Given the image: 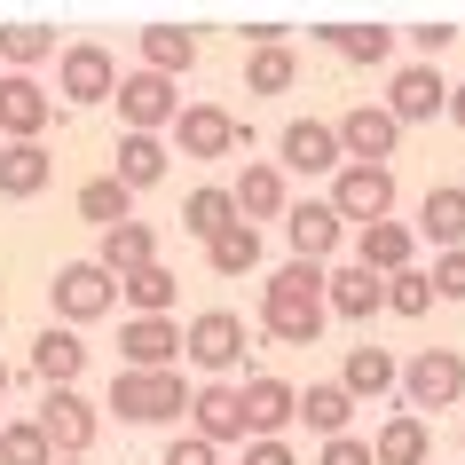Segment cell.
Listing matches in <instances>:
<instances>
[{"mask_svg":"<svg viewBox=\"0 0 465 465\" xmlns=\"http://www.w3.org/2000/svg\"><path fill=\"white\" fill-rule=\"evenodd\" d=\"M331 205H340L347 229L394 221V166H340L331 173Z\"/></svg>","mask_w":465,"mask_h":465,"instance_id":"cell-10","label":"cell"},{"mask_svg":"<svg viewBox=\"0 0 465 465\" xmlns=\"http://www.w3.org/2000/svg\"><path fill=\"white\" fill-rule=\"evenodd\" d=\"M182 331H190L182 363H197L205 379H229V371L245 363V347H252V331H245V316H237V308H197Z\"/></svg>","mask_w":465,"mask_h":465,"instance_id":"cell-5","label":"cell"},{"mask_svg":"<svg viewBox=\"0 0 465 465\" xmlns=\"http://www.w3.org/2000/svg\"><path fill=\"white\" fill-rule=\"evenodd\" d=\"M465 402V355L458 347H418L402 363V411H458Z\"/></svg>","mask_w":465,"mask_h":465,"instance_id":"cell-6","label":"cell"},{"mask_svg":"<svg viewBox=\"0 0 465 465\" xmlns=\"http://www.w3.org/2000/svg\"><path fill=\"white\" fill-rule=\"evenodd\" d=\"M173 119H182V79L158 72L119 79V134H173Z\"/></svg>","mask_w":465,"mask_h":465,"instance_id":"cell-8","label":"cell"},{"mask_svg":"<svg viewBox=\"0 0 465 465\" xmlns=\"http://www.w3.org/2000/svg\"><path fill=\"white\" fill-rule=\"evenodd\" d=\"M0 79H8V72H0Z\"/></svg>","mask_w":465,"mask_h":465,"instance_id":"cell-50","label":"cell"},{"mask_svg":"<svg viewBox=\"0 0 465 465\" xmlns=\"http://www.w3.org/2000/svg\"><path fill=\"white\" fill-rule=\"evenodd\" d=\"M340 387L355 402H379V394H402V363H394V347H347L340 355Z\"/></svg>","mask_w":465,"mask_h":465,"instance_id":"cell-23","label":"cell"},{"mask_svg":"<svg viewBox=\"0 0 465 465\" xmlns=\"http://www.w3.org/2000/svg\"><path fill=\"white\" fill-rule=\"evenodd\" d=\"M387 308L418 323L426 308H434V269H402V276H387Z\"/></svg>","mask_w":465,"mask_h":465,"instance_id":"cell-39","label":"cell"},{"mask_svg":"<svg viewBox=\"0 0 465 465\" xmlns=\"http://www.w3.org/2000/svg\"><path fill=\"white\" fill-rule=\"evenodd\" d=\"M237 40H245V48H292V25H245Z\"/></svg>","mask_w":465,"mask_h":465,"instance_id":"cell-44","label":"cell"},{"mask_svg":"<svg viewBox=\"0 0 465 465\" xmlns=\"http://www.w3.org/2000/svg\"><path fill=\"white\" fill-rule=\"evenodd\" d=\"M371 458H379V465H426V458H434V426L394 402V411L379 418V434H371Z\"/></svg>","mask_w":465,"mask_h":465,"instance_id":"cell-22","label":"cell"},{"mask_svg":"<svg viewBox=\"0 0 465 465\" xmlns=\"http://www.w3.org/2000/svg\"><path fill=\"white\" fill-rule=\"evenodd\" d=\"M276 166L284 173H340L347 150H340V126L331 119H292L276 134Z\"/></svg>","mask_w":465,"mask_h":465,"instance_id":"cell-16","label":"cell"},{"mask_svg":"<svg viewBox=\"0 0 465 465\" xmlns=\"http://www.w3.org/2000/svg\"><path fill=\"white\" fill-rule=\"evenodd\" d=\"M48 182H55V158H48V143H0V197H8V205L40 197Z\"/></svg>","mask_w":465,"mask_h":465,"instance_id":"cell-25","label":"cell"},{"mask_svg":"<svg viewBox=\"0 0 465 465\" xmlns=\"http://www.w3.org/2000/svg\"><path fill=\"white\" fill-rule=\"evenodd\" d=\"M450 126H465V79L450 87Z\"/></svg>","mask_w":465,"mask_h":465,"instance_id":"cell-46","label":"cell"},{"mask_svg":"<svg viewBox=\"0 0 465 465\" xmlns=\"http://www.w3.org/2000/svg\"><path fill=\"white\" fill-rule=\"evenodd\" d=\"M340 126V150H347V166H394V143H402V119H394L387 103H355Z\"/></svg>","mask_w":465,"mask_h":465,"instance_id":"cell-13","label":"cell"},{"mask_svg":"<svg viewBox=\"0 0 465 465\" xmlns=\"http://www.w3.org/2000/svg\"><path fill=\"white\" fill-rule=\"evenodd\" d=\"M316 465H379V458H371V441L363 434H340V441H323V458Z\"/></svg>","mask_w":465,"mask_h":465,"instance_id":"cell-43","label":"cell"},{"mask_svg":"<svg viewBox=\"0 0 465 465\" xmlns=\"http://www.w3.org/2000/svg\"><path fill=\"white\" fill-rule=\"evenodd\" d=\"M158 465H221V450H213V441H197V434H173Z\"/></svg>","mask_w":465,"mask_h":465,"instance_id":"cell-41","label":"cell"},{"mask_svg":"<svg viewBox=\"0 0 465 465\" xmlns=\"http://www.w3.org/2000/svg\"><path fill=\"white\" fill-rule=\"evenodd\" d=\"M205 269H213V276H252V269H261V229L237 221L229 237H213V245H205Z\"/></svg>","mask_w":465,"mask_h":465,"instance_id":"cell-36","label":"cell"},{"mask_svg":"<svg viewBox=\"0 0 465 465\" xmlns=\"http://www.w3.org/2000/svg\"><path fill=\"white\" fill-rule=\"evenodd\" d=\"M245 465H300L292 441H245Z\"/></svg>","mask_w":465,"mask_h":465,"instance_id":"cell-45","label":"cell"},{"mask_svg":"<svg viewBox=\"0 0 465 465\" xmlns=\"http://www.w3.org/2000/svg\"><path fill=\"white\" fill-rule=\"evenodd\" d=\"M458 441H465V426H458Z\"/></svg>","mask_w":465,"mask_h":465,"instance_id":"cell-49","label":"cell"},{"mask_svg":"<svg viewBox=\"0 0 465 465\" xmlns=\"http://www.w3.org/2000/svg\"><path fill=\"white\" fill-rule=\"evenodd\" d=\"M79 221H95L103 237H111L119 221H134V190H126L119 173H95V182H79Z\"/></svg>","mask_w":465,"mask_h":465,"instance_id":"cell-32","label":"cell"},{"mask_svg":"<svg viewBox=\"0 0 465 465\" xmlns=\"http://www.w3.org/2000/svg\"><path fill=\"white\" fill-rule=\"evenodd\" d=\"M237 190H221V182H205V190L182 197V237H197V245H213V237H229L237 229Z\"/></svg>","mask_w":465,"mask_h":465,"instance_id":"cell-28","label":"cell"},{"mask_svg":"<svg viewBox=\"0 0 465 465\" xmlns=\"http://www.w3.org/2000/svg\"><path fill=\"white\" fill-rule=\"evenodd\" d=\"M48 126H55V95L32 72H8L0 79V143H40Z\"/></svg>","mask_w":465,"mask_h":465,"instance_id":"cell-14","label":"cell"},{"mask_svg":"<svg viewBox=\"0 0 465 465\" xmlns=\"http://www.w3.org/2000/svg\"><path fill=\"white\" fill-rule=\"evenodd\" d=\"M40 434H48L55 458H87L95 434H103V411L79 387H55V394H40Z\"/></svg>","mask_w":465,"mask_h":465,"instance_id":"cell-9","label":"cell"},{"mask_svg":"<svg viewBox=\"0 0 465 465\" xmlns=\"http://www.w3.org/2000/svg\"><path fill=\"white\" fill-rule=\"evenodd\" d=\"M323 284H331V269H316V261H284V269L261 284V331H269L276 347H316L323 323H331Z\"/></svg>","mask_w":465,"mask_h":465,"instance_id":"cell-1","label":"cell"},{"mask_svg":"<svg viewBox=\"0 0 465 465\" xmlns=\"http://www.w3.org/2000/svg\"><path fill=\"white\" fill-rule=\"evenodd\" d=\"M79 371H87V340H79L72 323H48L32 340V379L55 394V387H79Z\"/></svg>","mask_w":465,"mask_h":465,"instance_id":"cell-21","label":"cell"},{"mask_svg":"<svg viewBox=\"0 0 465 465\" xmlns=\"http://www.w3.org/2000/svg\"><path fill=\"white\" fill-rule=\"evenodd\" d=\"M95 261H103L111 276H134V269H150V261H158V229H150V221H119V229H111V237L95 245Z\"/></svg>","mask_w":465,"mask_h":465,"instance_id":"cell-31","label":"cell"},{"mask_svg":"<svg viewBox=\"0 0 465 465\" xmlns=\"http://www.w3.org/2000/svg\"><path fill=\"white\" fill-rule=\"evenodd\" d=\"M300 418H308V434L340 441V434H347V418H355V394H347L340 379H316V387L300 394Z\"/></svg>","mask_w":465,"mask_h":465,"instance_id":"cell-34","label":"cell"},{"mask_svg":"<svg viewBox=\"0 0 465 465\" xmlns=\"http://www.w3.org/2000/svg\"><path fill=\"white\" fill-rule=\"evenodd\" d=\"M134 48H143V72L182 79V72L197 64V32H182V25H143V32H134Z\"/></svg>","mask_w":465,"mask_h":465,"instance_id":"cell-29","label":"cell"},{"mask_svg":"<svg viewBox=\"0 0 465 465\" xmlns=\"http://www.w3.org/2000/svg\"><path fill=\"white\" fill-rule=\"evenodd\" d=\"M387 111H394L402 126L450 119V79H441V64H402V72L387 79Z\"/></svg>","mask_w":465,"mask_h":465,"instance_id":"cell-15","label":"cell"},{"mask_svg":"<svg viewBox=\"0 0 465 465\" xmlns=\"http://www.w3.org/2000/svg\"><path fill=\"white\" fill-rule=\"evenodd\" d=\"M355 261H363L371 276L418 269V229H411V221H371V229H355Z\"/></svg>","mask_w":465,"mask_h":465,"instance_id":"cell-20","label":"cell"},{"mask_svg":"<svg viewBox=\"0 0 465 465\" xmlns=\"http://www.w3.org/2000/svg\"><path fill=\"white\" fill-rule=\"evenodd\" d=\"M0 394H8V363H0Z\"/></svg>","mask_w":465,"mask_h":465,"instance_id":"cell-47","label":"cell"},{"mask_svg":"<svg viewBox=\"0 0 465 465\" xmlns=\"http://www.w3.org/2000/svg\"><path fill=\"white\" fill-rule=\"evenodd\" d=\"M48 55H64L48 25H0V72H32V64H48Z\"/></svg>","mask_w":465,"mask_h":465,"instance_id":"cell-35","label":"cell"},{"mask_svg":"<svg viewBox=\"0 0 465 465\" xmlns=\"http://www.w3.org/2000/svg\"><path fill=\"white\" fill-rule=\"evenodd\" d=\"M48 300H55V323H95L119 308V276L103 269V261H64V269L48 276Z\"/></svg>","mask_w":465,"mask_h":465,"instance_id":"cell-7","label":"cell"},{"mask_svg":"<svg viewBox=\"0 0 465 465\" xmlns=\"http://www.w3.org/2000/svg\"><path fill=\"white\" fill-rule=\"evenodd\" d=\"M237 394H245V434L252 441H284V426L300 418V387H292V379H276V371H252Z\"/></svg>","mask_w":465,"mask_h":465,"instance_id":"cell-17","label":"cell"},{"mask_svg":"<svg viewBox=\"0 0 465 465\" xmlns=\"http://www.w3.org/2000/svg\"><path fill=\"white\" fill-rule=\"evenodd\" d=\"M229 190H237V213H245L252 229L292 213V190H284V166H276V158H245V173H237Z\"/></svg>","mask_w":465,"mask_h":465,"instance_id":"cell-19","label":"cell"},{"mask_svg":"<svg viewBox=\"0 0 465 465\" xmlns=\"http://www.w3.org/2000/svg\"><path fill=\"white\" fill-rule=\"evenodd\" d=\"M173 292H182V276H173L166 261H150V269L119 276V300L134 308V316H173Z\"/></svg>","mask_w":465,"mask_h":465,"instance_id":"cell-33","label":"cell"},{"mask_svg":"<svg viewBox=\"0 0 465 465\" xmlns=\"http://www.w3.org/2000/svg\"><path fill=\"white\" fill-rule=\"evenodd\" d=\"M190 394L197 387H182V371H119L111 411H119V426H166V418H190Z\"/></svg>","mask_w":465,"mask_h":465,"instance_id":"cell-2","label":"cell"},{"mask_svg":"<svg viewBox=\"0 0 465 465\" xmlns=\"http://www.w3.org/2000/svg\"><path fill=\"white\" fill-rule=\"evenodd\" d=\"M434 300H465V252H434Z\"/></svg>","mask_w":465,"mask_h":465,"instance_id":"cell-40","label":"cell"},{"mask_svg":"<svg viewBox=\"0 0 465 465\" xmlns=\"http://www.w3.org/2000/svg\"><path fill=\"white\" fill-rule=\"evenodd\" d=\"M119 55L103 48V40H64V55H55V95L72 103V111H87V103H119Z\"/></svg>","mask_w":465,"mask_h":465,"instance_id":"cell-3","label":"cell"},{"mask_svg":"<svg viewBox=\"0 0 465 465\" xmlns=\"http://www.w3.org/2000/svg\"><path fill=\"white\" fill-rule=\"evenodd\" d=\"M182 347H190V331L173 316H126L119 323V371H173Z\"/></svg>","mask_w":465,"mask_h":465,"instance_id":"cell-11","label":"cell"},{"mask_svg":"<svg viewBox=\"0 0 465 465\" xmlns=\"http://www.w3.org/2000/svg\"><path fill=\"white\" fill-rule=\"evenodd\" d=\"M190 434L213 441V450H229V441H252L245 434V394L229 387V379H205V387L190 394Z\"/></svg>","mask_w":465,"mask_h":465,"instance_id":"cell-18","label":"cell"},{"mask_svg":"<svg viewBox=\"0 0 465 465\" xmlns=\"http://www.w3.org/2000/svg\"><path fill=\"white\" fill-rule=\"evenodd\" d=\"M166 166H173L166 134H119V150H111V173H119V182H126L134 197H143V190H158V182H166Z\"/></svg>","mask_w":465,"mask_h":465,"instance_id":"cell-26","label":"cell"},{"mask_svg":"<svg viewBox=\"0 0 465 465\" xmlns=\"http://www.w3.org/2000/svg\"><path fill=\"white\" fill-rule=\"evenodd\" d=\"M300 79V55L292 48H252L245 55V95H284Z\"/></svg>","mask_w":465,"mask_h":465,"instance_id":"cell-37","label":"cell"},{"mask_svg":"<svg viewBox=\"0 0 465 465\" xmlns=\"http://www.w3.org/2000/svg\"><path fill=\"white\" fill-rule=\"evenodd\" d=\"M284 245H292V261H331V252L347 245V221L331 197H292V213H284Z\"/></svg>","mask_w":465,"mask_h":465,"instance_id":"cell-12","label":"cell"},{"mask_svg":"<svg viewBox=\"0 0 465 465\" xmlns=\"http://www.w3.org/2000/svg\"><path fill=\"white\" fill-rule=\"evenodd\" d=\"M0 465H55L40 418H8V426H0Z\"/></svg>","mask_w":465,"mask_h":465,"instance_id":"cell-38","label":"cell"},{"mask_svg":"<svg viewBox=\"0 0 465 465\" xmlns=\"http://www.w3.org/2000/svg\"><path fill=\"white\" fill-rule=\"evenodd\" d=\"M173 150L197 158V166H213V158L252 150V126L237 119V111H221V103H182V119H173Z\"/></svg>","mask_w":465,"mask_h":465,"instance_id":"cell-4","label":"cell"},{"mask_svg":"<svg viewBox=\"0 0 465 465\" xmlns=\"http://www.w3.org/2000/svg\"><path fill=\"white\" fill-rule=\"evenodd\" d=\"M316 40L340 55V64H363V72H379V64L394 55V32L387 25H316Z\"/></svg>","mask_w":465,"mask_h":465,"instance_id":"cell-30","label":"cell"},{"mask_svg":"<svg viewBox=\"0 0 465 465\" xmlns=\"http://www.w3.org/2000/svg\"><path fill=\"white\" fill-rule=\"evenodd\" d=\"M458 40V25H411V48H418V64H441V48Z\"/></svg>","mask_w":465,"mask_h":465,"instance_id":"cell-42","label":"cell"},{"mask_svg":"<svg viewBox=\"0 0 465 465\" xmlns=\"http://www.w3.org/2000/svg\"><path fill=\"white\" fill-rule=\"evenodd\" d=\"M323 300H331V316L371 323L379 308H387V276H371L363 261H340V269H331V284H323Z\"/></svg>","mask_w":465,"mask_h":465,"instance_id":"cell-24","label":"cell"},{"mask_svg":"<svg viewBox=\"0 0 465 465\" xmlns=\"http://www.w3.org/2000/svg\"><path fill=\"white\" fill-rule=\"evenodd\" d=\"M418 237H434V252H465V182H434V190H426Z\"/></svg>","mask_w":465,"mask_h":465,"instance_id":"cell-27","label":"cell"},{"mask_svg":"<svg viewBox=\"0 0 465 465\" xmlns=\"http://www.w3.org/2000/svg\"><path fill=\"white\" fill-rule=\"evenodd\" d=\"M55 465H87V458H55Z\"/></svg>","mask_w":465,"mask_h":465,"instance_id":"cell-48","label":"cell"}]
</instances>
